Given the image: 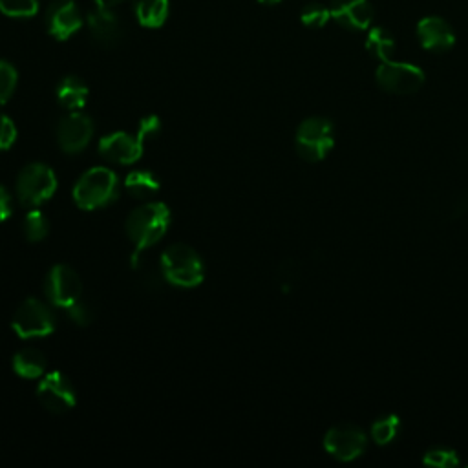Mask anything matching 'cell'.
I'll list each match as a JSON object with an SVG mask.
<instances>
[{"mask_svg":"<svg viewBox=\"0 0 468 468\" xmlns=\"http://www.w3.org/2000/svg\"><path fill=\"white\" fill-rule=\"evenodd\" d=\"M170 223V210L165 203H146L135 208L126 219V232L133 243L132 265H137V258L154 243H157L166 232Z\"/></svg>","mask_w":468,"mask_h":468,"instance_id":"obj_1","label":"cell"},{"mask_svg":"<svg viewBox=\"0 0 468 468\" xmlns=\"http://www.w3.org/2000/svg\"><path fill=\"white\" fill-rule=\"evenodd\" d=\"M119 196V179L115 172L104 166L90 168L73 186V199L84 210L106 207Z\"/></svg>","mask_w":468,"mask_h":468,"instance_id":"obj_2","label":"cell"},{"mask_svg":"<svg viewBox=\"0 0 468 468\" xmlns=\"http://www.w3.org/2000/svg\"><path fill=\"white\" fill-rule=\"evenodd\" d=\"M163 276L177 287H194L201 283L205 269L199 254L183 243L170 245L161 256Z\"/></svg>","mask_w":468,"mask_h":468,"instance_id":"obj_3","label":"cell"},{"mask_svg":"<svg viewBox=\"0 0 468 468\" xmlns=\"http://www.w3.org/2000/svg\"><path fill=\"white\" fill-rule=\"evenodd\" d=\"M298 155L307 163L322 161L335 144L333 122L325 117H309L302 121L294 137Z\"/></svg>","mask_w":468,"mask_h":468,"instance_id":"obj_4","label":"cell"},{"mask_svg":"<svg viewBox=\"0 0 468 468\" xmlns=\"http://www.w3.org/2000/svg\"><path fill=\"white\" fill-rule=\"evenodd\" d=\"M57 188L55 172L42 163L24 166L16 177V196L27 207H37L49 199Z\"/></svg>","mask_w":468,"mask_h":468,"instance_id":"obj_5","label":"cell"},{"mask_svg":"<svg viewBox=\"0 0 468 468\" xmlns=\"http://www.w3.org/2000/svg\"><path fill=\"white\" fill-rule=\"evenodd\" d=\"M377 84L393 95H411L420 90L426 80L424 71L410 62H382L375 71Z\"/></svg>","mask_w":468,"mask_h":468,"instance_id":"obj_6","label":"cell"},{"mask_svg":"<svg viewBox=\"0 0 468 468\" xmlns=\"http://www.w3.org/2000/svg\"><path fill=\"white\" fill-rule=\"evenodd\" d=\"M11 325L20 338L46 336L53 331L55 318L46 303L37 298H27L16 309Z\"/></svg>","mask_w":468,"mask_h":468,"instance_id":"obj_7","label":"cell"},{"mask_svg":"<svg viewBox=\"0 0 468 468\" xmlns=\"http://www.w3.org/2000/svg\"><path fill=\"white\" fill-rule=\"evenodd\" d=\"M324 448L342 463L355 461L366 450V433L356 424L333 426L324 435Z\"/></svg>","mask_w":468,"mask_h":468,"instance_id":"obj_8","label":"cell"},{"mask_svg":"<svg viewBox=\"0 0 468 468\" xmlns=\"http://www.w3.org/2000/svg\"><path fill=\"white\" fill-rule=\"evenodd\" d=\"M80 291H82L80 278L71 267L64 263L51 267V271L46 276L44 292L53 305L64 307V309L69 307L71 303L80 300Z\"/></svg>","mask_w":468,"mask_h":468,"instance_id":"obj_9","label":"cell"},{"mask_svg":"<svg viewBox=\"0 0 468 468\" xmlns=\"http://www.w3.org/2000/svg\"><path fill=\"white\" fill-rule=\"evenodd\" d=\"M37 399L51 413H66L75 406V389L66 375L51 371L38 382Z\"/></svg>","mask_w":468,"mask_h":468,"instance_id":"obj_10","label":"cell"},{"mask_svg":"<svg viewBox=\"0 0 468 468\" xmlns=\"http://www.w3.org/2000/svg\"><path fill=\"white\" fill-rule=\"evenodd\" d=\"M93 135V122L88 115L73 112L62 117L57 124V141L62 152L77 154L86 148Z\"/></svg>","mask_w":468,"mask_h":468,"instance_id":"obj_11","label":"cell"},{"mask_svg":"<svg viewBox=\"0 0 468 468\" xmlns=\"http://www.w3.org/2000/svg\"><path fill=\"white\" fill-rule=\"evenodd\" d=\"M82 26V16L73 0H55L46 11V27L57 40H68Z\"/></svg>","mask_w":468,"mask_h":468,"instance_id":"obj_12","label":"cell"},{"mask_svg":"<svg viewBox=\"0 0 468 468\" xmlns=\"http://www.w3.org/2000/svg\"><path fill=\"white\" fill-rule=\"evenodd\" d=\"M417 38L424 49L431 53H446L455 44V31L442 16L430 15L417 22Z\"/></svg>","mask_w":468,"mask_h":468,"instance_id":"obj_13","label":"cell"},{"mask_svg":"<svg viewBox=\"0 0 468 468\" xmlns=\"http://www.w3.org/2000/svg\"><path fill=\"white\" fill-rule=\"evenodd\" d=\"M329 11L338 26L353 31L367 29L375 15L369 0H333Z\"/></svg>","mask_w":468,"mask_h":468,"instance_id":"obj_14","label":"cell"},{"mask_svg":"<svg viewBox=\"0 0 468 468\" xmlns=\"http://www.w3.org/2000/svg\"><path fill=\"white\" fill-rule=\"evenodd\" d=\"M143 141L124 132H115L110 135H104L99 141V154L108 159V161H115L121 165H130L135 163L141 155H143Z\"/></svg>","mask_w":468,"mask_h":468,"instance_id":"obj_15","label":"cell"},{"mask_svg":"<svg viewBox=\"0 0 468 468\" xmlns=\"http://www.w3.org/2000/svg\"><path fill=\"white\" fill-rule=\"evenodd\" d=\"M88 29L93 40L101 46H115L122 37V26L112 7L97 5L88 13Z\"/></svg>","mask_w":468,"mask_h":468,"instance_id":"obj_16","label":"cell"},{"mask_svg":"<svg viewBox=\"0 0 468 468\" xmlns=\"http://www.w3.org/2000/svg\"><path fill=\"white\" fill-rule=\"evenodd\" d=\"M88 99V86L86 82L77 75L64 77L57 86V101L66 110H79L84 106Z\"/></svg>","mask_w":468,"mask_h":468,"instance_id":"obj_17","label":"cell"},{"mask_svg":"<svg viewBox=\"0 0 468 468\" xmlns=\"http://www.w3.org/2000/svg\"><path fill=\"white\" fill-rule=\"evenodd\" d=\"M133 13L141 26L161 27L168 16V0H133Z\"/></svg>","mask_w":468,"mask_h":468,"instance_id":"obj_18","label":"cell"},{"mask_svg":"<svg viewBox=\"0 0 468 468\" xmlns=\"http://www.w3.org/2000/svg\"><path fill=\"white\" fill-rule=\"evenodd\" d=\"M364 46L371 57H375L380 62H386L391 58V55L395 51V38L386 27L377 26V27L369 29Z\"/></svg>","mask_w":468,"mask_h":468,"instance_id":"obj_19","label":"cell"},{"mask_svg":"<svg viewBox=\"0 0 468 468\" xmlns=\"http://www.w3.org/2000/svg\"><path fill=\"white\" fill-rule=\"evenodd\" d=\"M13 369L16 375H20L24 378H37L46 371V358L40 351L27 347L15 355Z\"/></svg>","mask_w":468,"mask_h":468,"instance_id":"obj_20","label":"cell"},{"mask_svg":"<svg viewBox=\"0 0 468 468\" xmlns=\"http://www.w3.org/2000/svg\"><path fill=\"white\" fill-rule=\"evenodd\" d=\"M159 179L150 170H133L124 179V188L130 196L144 199L159 192Z\"/></svg>","mask_w":468,"mask_h":468,"instance_id":"obj_21","label":"cell"},{"mask_svg":"<svg viewBox=\"0 0 468 468\" xmlns=\"http://www.w3.org/2000/svg\"><path fill=\"white\" fill-rule=\"evenodd\" d=\"M400 430V419L395 413H389L382 419H377L371 424V439L378 444V446H386L389 442L395 441V437L399 435Z\"/></svg>","mask_w":468,"mask_h":468,"instance_id":"obj_22","label":"cell"},{"mask_svg":"<svg viewBox=\"0 0 468 468\" xmlns=\"http://www.w3.org/2000/svg\"><path fill=\"white\" fill-rule=\"evenodd\" d=\"M22 229H24V234L29 241H40L48 236L49 223H48V218H46L44 212L31 210V212L26 214Z\"/></svg>","mask_w":468,"mask_h":468,"instance_id":"obj_23","label":"cell"},{"mask_svg":"<svg viewBox=\"0 0 468 468\" xmlns=\"http://www.w3.org/2000/svg\"><path fill=\"white\" fill-rule=\"evenodd\" d=\"M422 463L428 466H435V468H455V466H459L461 461H459V455L455 450L444 448V446H435L424 453Z\"/></svg>","mask_w":468,"mask_h":468,"instance_id":"obj_24","label":"cell"},{"mask_svg":"<svg viewBox=\"0 0 468 468\" xmlns=\"http://www.w3.org/2000/svg\"><path fill=\"white\" fill-rule=\"evenodd\" d=\"M331 18V11L329 7L322 5V4H307L302 13H300V20L303 26L311 27V29H318V27H324Z\"/></svg>","mask_w":468,"mask_h":468,"instance_id":"obj_25","label":"cell"},{"mask_svg":"<svg viewBox=\"0 0 468 468\" xmlns=\"http://www.w3.org/2000/svg\"><path fill=\"white\" fill-rule=\"evenodd\" d=\"M0 11L7 16L27 18L38 11V0H0Z\"/></svg>","mask_w":468,"mask_h":468,"instance_id":"obj_26","label":"cell"},{"mask_svg":"<svg viewBox=\"0 0 468 468\" xmlns=\"http://www.w3.org/2000/svg\"><path fill=\"white\" fill-rule=\"evenodd\" d=\"M16 88V69L7 60H0V106L9 101Z\"/></svg>","mask_w":468,"mask_h":468,"instance_id":"obj_27","label":"cell"},{"mask_svg":"<svg viewBox=\"0 0 468 468\" xmlns=\"http://www.w3.org/2000/svg\"><path fill=\"white\" fill-rule=\"evenodd\" d=\"M159 130H161V121H159V117H157V115H146V117H143L141 122H139L137 139L144 143L146 139L157 135Z\"/></svg>","mask_w":468,"mask_h":468,"instance_id":"obj_28","label":"cell"},{"mask_svg":"<svg viewBox=\"0 0 468 468\" xmlns=\"http://www.w3.org/2000/svg\"><path fill=\"white\" fill-rule=\"evenodd\" d=\"M16 139V128H15V122L0 113V150H7L11 148V144L15 143Z\"/></svg>","mask_w":468,"mask_h":468,"instance_id":"obj_29","label":"cell"},{"mask_svg":"<svg viewBox=\"0 0 468 468\" xmlns=\"http://www.w3.org/2000/svg\"><path fill=\"white\" fill-rule=\"evenodd\" d=\"M69 318L77 324V325H88L91 322L93 313L90 311V307L86 303H82L80 300H77L75 303H71L69 307H66Z\"/></svg>","mask_w":468,"mask_h":468,"instance_id":"obj_30","label":"cell"},{"mask_svg":"<svg viewBox=\"0 0 468 468\" xmlns=\"http://www.w3.org/2000/svg\"><path fill=\"white\" fill-rule=\"evenodd\" d=\"M11 216V197L7 190L0 185V221L7 219Z\"/></svg>","mask_w":468,"mask_h":468,"instance_id":"obj_31","label":"cell"},{"mask_svg":"<svg viewBox=\"0 0 468 468\" xmlns=\"http://www.w3.org/2000/svg\"><path fill=\"white\" fill-rule=\"evenodd\" d=\"M468 212V192L453 205V212H452V218H461L463 214Z\"/></svg>","mask_w":468,"mask_h":468,"instance_id":"obj_32","label":"cell"},{"mask_svg":"<svg viewBox=\"0 0 468 468\" xmlns=\"http://www.w3.org/2000/svg\"><path fill=\"white\" fill-rule=\"evenodd\" d=\"M97 2V5H104V7H113V5H117L121 0H95Z\"/></svg>","mask_w":468,"mask_h":468,"instance_id":"obj_33","label":"cell"},{"mask_svg":"<svg viewBox=\"0 0 468 468\" xmlns=\"http://www.w3.org/2000/svg\"><path fill=\"white\" fill-rule=\"evenodd\" d=\"M261 4H276V2H280V0H260Z\"/></svg>","mask_w":468,"mask_h":468,"instance_id":"obj_34","label":"cell"}]
</instances>
